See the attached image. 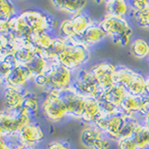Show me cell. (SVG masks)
<instances>
[{
    "mask_svg": "<svg viewBox=\"0 0 149 149\" xmlns=\"http://www.w3.org/2000/svg\"><path fill=\"white\" fill-rule=\"evenodd\" d=\"M101 107L96 98L85 97L81 120L90 125H92L98 118V116L101 115Z\"/></svg>",
    "mask_w": 149,
    "mask_h": 149,
    "instance_id": "d6986e66",
    "label": "cell"
},
{
    "mask_svg": "<svg viewBox=\"0 0 149 149\" xmlns=\"http://www.w3.org/2000/svg\"><path fill=\"white\" fill-rule=\"evenodd\" d=\"M143 101V97L132 96L128 93L121 102V111L124 115L136 118L140 123H142Z\"/></svg>",
    "mask_w": 149,
    "mask_h": 149,
    "instance_id": "e0dca14e",
    "label": "cell"
},
{
    "mask_svg": "<svg viewBox=\"0 0 149 149\" xmlns=\"http://www.w3.org/2000/svg\"><path fill=\"white\" fill-rule=\"evenodd\" d=\"M148 149H149V148H148Z\"/></svg>",
    "mask_w": 149,
    "mask_h": 149,
    "instance_id": "60d3db41",
    "label": "cell"
},
{
    "mask_svg": "<svg viewBox=\"0 0 149 149\" xmlns=\"http://www.w3.org/2000/svg\"><path fill=\"white\" fill-rule=\"evenodd\" d=\"M99 23L105 32L107 37H110L115 44L127 47L132 43L133 32L126 18L104 15Z\"/></svg>",
    "mask_w": 149,
    "mask_h": 149,
    "instance_id": "3957f363",
    "label": "cell"
},
{
    "mask_svg": "<svg viewBox=\"0 0 149 149\" xmlns=\"http://www.w3.org/2000/svg\"><path fill=\"white\" fill-rule=\"evenodd\" d=\"M128 3L130 8H132V11H142L149 7V1L146 0H132Z\"/></svg>",
    "mask_w": 149,
    "mask_h": 149,
    "instance_id": "1f68e13d",
    "label": "cell"
},
{
    "mask_svg": "<svg viewBox=\"0 0 149 149\" xmlns=\"http://www.w3.org/2000/svg\"><path fill=\"white\" fill-rule=\"evenodd\" d=\"M58 35H55L53 31H44L38 33H33L31 35L30 42L39 50V54H42L44 50L48 49L53 44Z\"/></svg>",
    "mask_w": 149,
    "mask_h": 149,
    "instance_id": "44dd1931",
    "label": "cell"
},
{
    "mask_svg": "<svg viewBox=\"0 0 149 149\" xmlns=\"http://www.w3.org/2000/svg\"><path fill=\"white\" fill-rule=\"evenodd\" d=\"M133 140L136 143L138 149L149 148V129L143 124L140 123L133 134Z\"/></svg>",
    "mask_w": 149,
    "mask_h": 149,
    "instance_id": "83f0119b",
    "label": "cell"
},
{
    "mask_svg": "<svg viewBox=\"0 0 149 149\" xmlns=\"http://www.w3.org/2000/svg\"><path fill=\"white\" fill-rule=\"evenodd\" d=\"M32 81L33 76L27 67L23 64H18L4 79V85L25 91L27 85Z\"/></svg>",
    "mask_w": 149,
    "mask_h": 149,
    "instance_id": "5bb4252c",
    "label": "cell"
},
{
    "mask_svg": "<svg viewBox=\"0 0 149 149\" xmlns=\"http://www.w3.org/2000/svg\"><path fill=\"white\" fill-rule=\"evenodd\" d=\"M18 64L14 54L8 55L7 57L0 60V78H2L4 81V79L11 72V70Z\"/></svg>",
    "mask_w": 149,
    "mask_h": 149,
    "instance_id": "f546056e",
    "label": "cell"
},
{
    "mask_svg": "<svg viewBox=\"0 0 149 149\" xmlns=\"http://www.w3.org/2000/svg\"><path fill=\"white\" fill-rule=\"evenodd\" d=\"M19 16L32 33L44 31L54 32L60 25V22H58L55 18L37 9H27L19 13Z\"/></svg>",
    "mask_w": 149,
    "mask_h": 149,
    "instance_id": "5b68a950",
    "label": "cell"
},
{
    "mask_svg": "<svg viewBox=\"0 0 149 149\" xmlns=\"http://www.w3.org/2000/svg\"><path fill=\"white\" fill-rule=\"evenodd\" d=\"M148 61H149V57H148Z\"/></svg>",
    "mask_w": 149,
    "mask_h": 149,
    "instance_id": "ab89813d",
    "label": "cell"
},
{
    "mask_svg": "<svg viewBox=\"0 0 149 149\" xmlns=\"http://www.w3.org/2000/svg\"><path fill=\"white\" fill-rule=\"evenodd\" d=\"M136 73L137 72L130 69L129 67L123 66V65L116 66L114 74V83L116 85L121 86L126 88L129 84L132 82Z\"/></svg>",
    "mask_w": 149,
    "mask_h": 149,
    "instance_id": "d4e9b609",
    "label": "cell"
},
{
    "mask_svg": "<svg viewBox=\"0 0 149 149\" xmlns=\"http://www.w3.org/2000/svg\"><path fill=\"white\" fill-rule=\"evenodd\" d=\"M107 37L105 32L101 27L99 22H93L91 26H88L86 31L82 33V34L77 36L76 39H72L79 43H82L86 45L88 48L94 47L101 42L104 41Z\"/></svg>",
    "mask_w": 149,
    "mask_h": 149,
    "instance_id": "9a60e30c",
    "label": "cell"
},
{
    "mask_svg": "<svg viewBox=\"0 0 149 149\" xmlns=\"http://www.w3.org/2000/svg\"><path fill=\"white\" fill-rule=\"evenodd\" d=\"M132 18L137 24L142 27L149 29V7L142 11H132L130 12Z\"/></svg>",
    "mask_w": 149,
    "mask_h": 149,
    "instance_id": "4dcf8cb0",
    "label": "cell"
},
{
    "mask_svg": "<svg viewBox=\"0 0 149 149\" xmlns=\"http://www.w3.org/2000/svg\"><path fill=\"white\" fill-rule=\"evenodd\" d=\"M139 120L123 114L105 115L102 112L92 126L102 132L109 140L119 141L121 139L132 138Z\"/></svg>",
    "mask_w": 149,
    "mask_h": 149,
    "instance_id": "6da1fadb",
    "label": "cell"
},
{
    "mask_svg": "<svg viewBox=\"0 0 149 149\" xmlns=\"http://www.w3.org/2000/svg\"><path fill=\"white\" fill-rule=\"evenodd\" d=\"M80 142L87 149H109L110 147V140L104 132L92 125L82 130Z\"/></svg>",
    "mask_w": 149,
    "mask_h": 149,
    "instance_id": "8fae6325",
    "label": "cell"
},
{
    "mask_svg": "<svg viewBox=\"0 0 149 149\" xmlns=\"http://www.w3.org/2000/svg\"><path fill=\"white\" fill-rule=\"evenodd\" d=\"M40 109L44 118L52 123H57L68 118V112L63 100L59 96L58 91L46 92L41 102Z\"/></svg>",
    "mask_w": 149,
    "mask_h": 149,
    "instance_id": "8992f818",
    "label": "cell"
},
{
    "mask_svg": "<svg viewBox=\"0 0 149 149\" xmlns=\"http://www.w3.org/2000/svg\"><path fill=\"white\" fill-rule=\"evenodd\" d=\"M39 54V50L30 42H19L16 46L14 56L19 64L25 65Z\"/></svg>",
    "mask_w": 149,
    "mask_h": 149,
    "instance_id": "ac0fdd59",
    "label": "cell"
},
{
    "mask_svg": "<svg viewBox=\"0 0 149 149\" xmlns=\"http://www.w3.org/2000/svg\"><path fill=\"white\" fill-rule=\"evenodd\" d=\"M105 15L126 18L130 12L129 3L123 0H110L104 2Z\"/></svg>",
    "mask_w": 149,
    "mask_h": 149,
    "instance_id": "603a6c76",
    "label": "cell"
},
{
    "mask_svg": "<svg viewBox=\"0 0 149 149\" xmlns=\"http://www.w3.org/2000/svg\"><path fill=\"white\" fill-rule=\"evenodd\" d=\"M25 91L9 86H5L2 91L5 109L8 111H15L22 108L23 100H24Z\"/></svg>",
    "mask_w": 149,
    "mask_h": 149,
    "instance_id": "2e32d148",
    "label": "cell"
},
{
    "mask_svg": "<svg viewBox=\"0 0 149 149\" xmlns=\"http://www.w3.org/2000/svg\"><path fill=\"white\" fill-rule=\"evenodd\" d=\"M116 68V65L107 61L97 63L91 67L90 71L95 77L102 91L108 90L109 88L115 85L114 74Z\"/></svg>",
    "mask_w": 149,
    "mask_h": 149,
    "instance_id": "7c38bea8",
    "label": "cell"
},
{
    "mask_svg": "<svg viewBox=\"0 0 149 149\" xmlns=\"http://www.w3.org/2000/svg\"><path fill=\"white\" fill-rule=\"evenodd\" d=\"M1 138H4V133L2 132V130L0 129V139H1Z\"/></svg>",
    "mask_w": 149,
    "mask_h": 149,
    "instance_id": "f35d334b",
    "label": "cell"
},
{
    "mask_svg": "<svg viewBox=\"0 0 149 149\" xmlns=\"http://www.w3.org/2000/svg\"><path fill=\"white\" fill-rule=\"evenodd\" d=\"M71 88L84 97L97 98L102 91L93 74L85 68L73 72Z\"/></svg>",
    "mask_w": 149,
    "mask_h": 149,
    "instance_id": "52a82bcc",
    "label": "cell"
},
{
    "mask_svg": "<svg viewBox=\"0 0 149 149\" xmlns=\"http://www.w3.org/2000/svg\"><path fill=\"white\" fill-rule=\"evenodd\" d=\"M46 149H71L69 144L62 141H51L48 143Z\"/></svg>",
    "mask_w": 149,
    "mask_h": 149,
    "instance_id": "836d02e7",
    "label": "cell"
},
{
    "mask_svg": "<svg viewBox=\"0 0 149 149\" xmlns=\"http://www.w3.org/2000/svg\"><path fill=\"white\" fill-rule=\"evenodd\" d=\"M33 116L26 110L22 108L15 111L4 109L0 111V129L5 136L18 134L25 126L33 122Z\"/></svg>",
    "mask_w": 149,
    "mask_h": 149,
    "instance_id": "277c9868",
    "label": "cell"
},
{
    "mask_svg": "<svg viewBox=\"0 0 149 149\" xmlns=\"http://www.w3.org/2000/svg\"><path fill=\"white\" fill-rule=\"evenodd\" d=\"M4 87H5V85H4V81H3V79H2V78H0V92L3 91Z\"/></svg>",
    "mask_w": 149,
    "mask_h": 149,
    "instance_id": "74e56055",
    "label": "cell"
},
{
    "mask_svg": "<svg viewBox=\"0 0 149 149\" xmlns=\"http://www.w3.org/2000/svg\"><path fill=\"white\" fill-rule=\"evenodd\" d=\"M49 64L50 62L49 60H47L43 55L36 54V57L31 62L25 64V66L32 74L33 77H35L46 74L49 67Z\"/></svg>",
    "mask_w": 149,
    "mask_h": 149,
    "instance_id": "cb8c5ba5",
    "label": "cell"
},
{
    "mask_svg": "<svg viewBox=\"0 0 149 149\" xmlns=\"http://www.w3.org/2000/svg\"><path fill=\"white\" fill-rule=\"evenodd\" d=\"M118 149H138L133 138H126L118 141Z\"/></svg>",
    "mask_w": 149,
    "mask_h": 149,
    "instance_id": "d6a6232c",
    "label": "cell"
},
{
    "mask_svg": "<svg viewBox=\"0 0 149 149\" xmlns=\"http://www.w3.org/2000/svg\"><path fill=\"white\" fill-rule=\"evenodd\" d=\"M142 124H143L144 126H146V127L149 129V116H143Z\"/></svg>",
    "mask_w": 149,
    "mask_h": 149,
    "instance_id": "d590c367",
    "label": "cell"
},
{
    "mask_svg": "<svg viewBox=\"0 0 149 149\" xmlns=\"http://www.w3.org/2000/svg\"><path fill=\"white\" fill-rule=\"evenodd\" d=\"M45 74L48 79V91H63L71 87L73 72L57 61L50 62Z\"/></svg>",
    "mask_w": 149,
    "mask_h": 149,
    "instance_id": "9c48e42d",
    "label": "cell"
},
{
    "mask_svg": "<svg viewBox=\"0 0 149 149\" xmlns=\"http://www.w3.org/2000/svg\"><path fill=\"white\" fill-rule=\"evenodd\" d=\"M91 59V48L72 39H65V44L57 57V62L70 71L84 68Z\"/></svg>",
    "mask_w": 149,
    "mask_h": 149,
    "instance_id": "7a4b0ae2",
    "label": "cell"
},
{
    "mask_svg": "<svg viewBox=\"0 0 149 149\" xmlns=\"http://www.w3.org/2000/svg\"><path fill=\"white\" fill-rule=\"evenodd\" d=\"M41 106V102L39 98L35 92L26 90L24 91V100H23L22 108L26 110L30 115L34 116Z\"/></svg>",
    "mask_w": 149,
    "mask_h": 149,
    "instance_id": "4316f807",
    "label": "cell"
},
{
    "mask_svg": "<svg viewBox=\"0 0 149 149\" xmlns=\"http://www.w3.org/2000/svg\"><path fill=\"white\" fill-rule=\"evenodd\" d=\"M18 14L17 8L12 2L0 0V22L9 21Z\"/></svg>",
    "mask_w": 149,
    "mask_h": 149,
    "instance_id": "f1b7e54d",
    "label": "cell"
},
{
    "mask_svg": "<svg viewBox=\"0 0 149 149\" xmlns=\"http://www.w3.org/2000/svg\"><path fill=\"white\" fill-rule=\"evenodd\" d=\"M143 98L149 100V77L146 78V94Z\"/></svg>",
    "mask_w": 149,
    "mask_h": 149,
    "instance_id": "e575fe53",
    "label": "cell"
},
{
    "mask_svg": "<svg viewBox=\"0 0 149 149\" xmlns=\"http://www.w3.org/2000/svg\"><path fill=\"white\" fill-rule=\"evenodd\" d=\"M15 149H39V148L37 146H20L15 148Z\"/></svg>",
    "mask_w": 149,
    "mask_h": 149,
    "instance_id": "8d00e7d4",
    "label": "cell"
},
{
    "mask_svg": "<svg viewBox=\"0 0 149 149\" xmlns=\"http://www.w3.org/2000/svg\"><path fill=\"white\" fill-rule=\"evenodd\" d=\"M130 53L133 57L139 60H143L149 57V44L142 38H135L130 45Z\"/></svg>",
    "mask_w": 149,
    "mask_h": 149,
    "instance_id": "484cf974",
    "label": "cell"
},
{
    "mask_svg": "<svg viewBox=\"0 0 149 149\" xmlns=\"http://www.w3.org/2000/svg\"><path fill=\"white\" fill-rule=\"evenodd\" d=\"M50 4L54 7V8L58 10L67 13L69 15L74 16L77 14L83 13L86 7L88 6L87 1L83 0H73V1H51Z\"/></svg>",
    "mask_w": 149,
    "mask_h": 149,
    "instance_id": "ffe728a7",
    "label": "cell"
},
{
    "mask_svg": "<svg viewBox=\"0 0 149 149\" xmlns=\"http://www.w3.org/2000/svg\"><path fill=\"white\" fill-rule=\"evenodd\" d=\"M58 93L67 109L68 118L81 119L85 97L79 94L71 87L63 91H58Z\"/></svg>",
    "mask_w": 149,
    "mask_h": 149,
    "instance_id": "30bf717a",
    "label": "cell"
},
{
    "mask_svg": "<svg viewBox=\"0 0 149 149\" xmlns=\"http://www.w3.org/2000/svg\"><path fill=\"white\" fill-rule=\"evenodd\" d=\"M127 94L128 92L126 91L123 87L115 84L114 86L109 88L108 90L102 91L97 98H101V99L108 102L112 104L120 107L121 102L124 100V98L127 96Z\"/></svg>",
    "mask_w": 149,
    "mask_h": 149,
    "instance_id": "7402d4cb",
    "label": "cell"
},
{
    "mask_svg": "<svg viewBox=\"0 0 149 149\" xmlns=\"http://www.w3.org/2000/svg\"><path fill=\"white\" fill-rule=\"evenodd\" d=\"M93 22H94L84 12L72 16L60 22L58 36L63 39H76Z\"/></svg>",
    "mask_w": 149,
    "mask_h": 149,
    "instance_id": "ba28073f",
    "label": "cell"
},
{
    "mask_svg": "<svg viewBox=\"0 0 149 149\" xmlns=\"http://www.w3.org/2000/svg\"><path fill=\"white\" fill-rule=\"evenodd\" d=\"M18 139L23 146H37L45 139V132L39 124L33 121L19 132Z\"/></svg>",
    "mask_w": 149,
    "mask_h": 149,
    "instance_id": "4fadbf2b",
    "label": "cell"
}]
</instances>
